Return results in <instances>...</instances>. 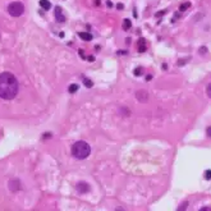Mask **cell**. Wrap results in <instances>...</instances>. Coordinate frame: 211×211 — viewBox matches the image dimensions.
<instances>
[{
  "instance_id": "6da1fadb",
  "label": "cell",
  "mask_w": 211,
  "mask_h": 211,
  "mask_svg": "<svg viewBox=\"0 0 211 211\" xmlns=\"http://www.w3.org/2000/svg\"><path fill=\"white\" fill-rule=\"evenodd\" d=\"M19 84L14 74L9 72L0 73V99L12 100L18 93Z\"/></svg>"
},
{
  "instance_id": "7a4b0ae2",
  "label": "cell",
  "mask_w": 211,
  "mask_h": 211,
  "mask_svg": "<svg viewBox=\"0 0 211 211\" xmlns=\"http://www.w3.org/2000/svg\"><path fill=\"white\" fill-rule=\"evenodd\" d=\"M91 154V147L87 142L84 141H77L72 146V155L78 160H84L87 159Z\"/></svg>"
},
{
  "instance_id": "3957f363",
  "label": "cell",
  "mask_w": 211,
  "mask_h": 211,
  "mask_svg": "<svg viewBox=\"0 0 211 211\" xmlns=\"http://www.w3.org/2000/svg\"><path fill=\"white\" fill-rule=\"evenodd\" d=\"M23 12H25V5L19 2H13L8 5V13L14 18L20 17L23 14Z\"/></svg>"
},
{
  "instance_id": "277c9868",
  "label": "cell",
  "mask_w": 211,
  "mask_h": 211,
  "mask_svg": "<svg viewBox=\"0 0 211 211\" xmlns=\"http://www.w3.org/2000/svg\"><path fill=\"white\" fill-rule=\"evenodd\" d=\"M55 17H56V22L61 23V22H65V17L63 14V9L60 7L55 8Z\"/></svg>"
},
{
  "instance_id": "5b68a950",
  "label": "cell",
  "mask_w": 211,
  "mask_h": 211,
  "mask_svg": "<svg viewBox=\"0 0 211 211\" xmlns=\"http://www.w3.org/2000/svg\"><path fill=\"white\" fill-rule=\"evenodd\" d=\"M136 97L140 102H146L147 99H149V93H147L146 91H138L136 93Z\"/></svg>"
},
{
  "instance_id": "8992f818",
  "label": "cell",
  "mask_w": 211,
  "mask_h": 211,
  "mask_svg": "<svg viewBox=\"0 0 211 211\" xmlns=\"http://www.w3.org/2000/svg\"><path fill=\"white\" fill-rule=\"evenodd\" d=\"M77 191L79 193H86V192L90 191V186L87 183H84V182H81V183L77 184Z\"/></svg>"
},
{
  "instance_id": "52a82bcc",
  "label": "cell",
  "mask_w": 211,
  "mask_h": 211,
  "mask_svg": "<svg viewBox=\"0 0 211 211\" xmlns=\"http://www.w3.org/2000/svg\"><path fill=\"white\" fill-rule=\"evenodd\" d=\"M40 7L44 10H49L51 8V3L49 2V0H40Z\"/></svg>"
},
{
  "instance_id": "ba28073f",
  "label": "cell",
  "mask_w": 211,
  "mask_h": 211,
  "mask_svg": "<svg viewBox=\"0 0 211 211\" xmlns=\"http://www.w3.org/2000/svg\"><path fill=\"white\" fill-rule=\"evenodd\" d=\"M78 36H79L83 41H91V40H92V35L88 34V32H79Z\"/></svg>"
},
{
  "instance_id": "9c48e42d",
  "label": "cell",
  "mask_w": 211,
  "mask_h": 211,
  "mask_svg": "<svg viewBox=\"0 0 211 211\" xmlns=\"http://www.w3.org/2000/svg\"><path fill=\"white\" fill-rule=\"evenodd\" d=\"M138 51L140 52H145L146 51V41H145V38H141L138 41Z\"/></svg>"
},
{
  "instance_id": "30bf717a",
  "label": "cell",
  "mask_w": 211,
  "mask_h": 211,
  "mask_svg": "<svg viewBox=\"0 0 211 211\" xmlns=\"http://www.w3.org/2000/svg\"><path fill=\"white\" fill-rule=\"evenodd\" d=\"M131 27H132V22H131V19L125 18V19L123 20V29H124V31H128Z\"/></svg>"
},
{
  "instance_id": "8fae6325",
  "label": "cell",
  "mask_w": 211,
  "mask_h": 211,
  "mask_svg": "<svg viewBox=\"0 0 211 211\" xmlns=\"http://www.w3.org/2000/svg\"><path fill=\"white\" fill-rule=\"evenodd\" d=\"M189 7H191V3H189V2L182 3L181 5H179V12H184V10H187Z\"/></svg>"
},
{
  "instance_id": "7c38bea8",
  "label": "cell",
  "mask_w": 211,
  "mask_h": 211,
  "mask_svg": "<svg viewBox=\"0 0 211 211\" xmlns=\"http://www.w3.org/2000/svg\"><path fill=\"white\" fill-rule=\"evenodd\" d=\"M78 88H79V87H78V84H70V86L68 87V91H69L70 93H74Z\"/></svg>"
},
{
  "instance_id": "4fadbf2b",
  "label": "cell",
  "mask_w": 211,
  "mask_h": 211,
  "mask_svg": "<svg viewBox=\"0 0 211 211\" xmlns=\"http://www.w3.org/2000/svg\"><path fill=\"white\" fill-rule=\"evenodd\" d=\"M133 73H134V76H137V77H138V76H142V74H143V68H141V67L136 68Z\"/></svg>"
},
{
  "instance_id": "5bb4252c",
  "label": "cell",
  "mask_w": 211,
  "mask_h": 211,
  "mask_svg": "<svg viewBox=\"0 0 211 211\" xmlns=\"http://www.w3.org/2000/svg\"><path fill=\"white\" fill-rule=\"evenodd\" d=\"M83 82H84V84H86V87H88V88L92 87V84H93V83H92L90 79H87V78H83Z\"/></svg>"
},
{
  "instance_id": "9a60e30c",
  "label": "cell",
  "mask_w": 211,
  "mask_h": 211,
  "mask_svg": "<svg viewBox=\"0 0 211 211\" xmlns=\"http://www.w3.org/2000/svg\"><path fill=\"white\" fill-rule=\"evenodd\" d=\"M205 179H206V181H210V179H211V170H210V169H207V170L205 172Z\"/></svg>"
},
{
  "instance_id": "2e32d148",
  "label": "cell",
  "mask_w": 211,
  "mask_h": 211,
  "mask_svg": "<svg viewBox=\"0 0 211 211\" xmlns=\"http://www.w3.org/2000/svg\"><path fill=\"white\" fill-rule=\"evenodd\" d=\"M187 206H188V202H184L183 205H181L178 207V211H183V210H186L187 209Z\"/></svg>"
},
{
  "instance_id": "e0dca14e",
  "label": "cell",
  "mask_w": 211,
  "mask_h": 211,
  "mask_svg": "<svg viewBox=\"0 0 211 211\" xmlns=\"http://www.w3.org/2000/svg\"><path fill=\"white\" fill-rule=\"evenodd\" d=\"M206 93H207V96L211 99V83L207 86V88H206Z\"/></svg>"
},
{
  "instance_id": "ac0fdd59",
  "label": "cell",
  "mask_w": 211,
  "mask_h": 211,
  "mask_svg": "<svg viewBox=\"0 0 211 211\" xmlns=\"http://www.w3.org/2000/svg\"><path fill=\"white\" fill-rule=\"evenodd\" d=\"M198 52H200V54H206V52H207V49H206V46H202L201 49L198 50Z\"/></svg>"
},
{
  "instance_id": "d6986e66",
  "label": "cell",
  "mask_w": 211,
  "mask_h": 211,
  "mask_svg": "<svg viewBox=\"0 0 211 211\" xmlns=\"http://www.w3.org/2000/svg\"><path fill=\"white\" fill-rule=\"evenodd\" d=\"M165 13H166V10H163V12H157L155 16H156V17H160V16H164Z\"/></svg>"
},
{
  "instance_id": "ffe728a7",
  "label": "cell",
  "mask_w": 211,
  "mask_h": 211,
  "mask_svg": "<svg viewBox=\"0 0 211 211\" xmlns=\"http://www.w3.org/2000/svg\"><path fill=\"white\" fill-rule=\"evenodd\" d=\"M200 211H211V207H201Z\"/></svg>"
},
{
  "instance_id": "44dd1931",
  "label": "cell",
  "mask_w": 211,
  "mask_h": 211,
  "mask_svg": "<svg viewBox=\"0 0 211 211\" xmlns=\"http://www.w3.org/2000/svg\"><path fill=\"white\" fill-rule=\"evenodd\" d=\"M206 133H207V136H209V137H211V125H210L209 128L206 129Z\"/></svg>"
},
{
  "instance_id": "7402d4cb",
  "label": "cell",
  "mask_w": 211,
  "mask_h": 211,
  "mask_svg": "<svg viewBox=\"0 0 211 211\" xmlns=\"http://www.w3.org/2000/svg\"><path fill=\"white\" fill-rule=\"evenodd\" d=\"M106 5H108L109 8H111V7H113V3L110 2V0H108V2H106Z\"/></svg>"
},
{
  "instance_id": "603a6c76",
  "label": "cell",
  "mask_w": 211,
  "mask_h": 211,
  "mask_svg": "<svg viewBox=\"0 0 211 211\" xmlns=\"http://www.w3.org/2000/svg\"><path fill=\"white\" fill-rule=\"evenodd\" d=\"M117 8H118V9H123V8H124V5H123V4H118V5H117Z\"/></svg>"
},
{
  "instance_id": "cb8c5ba5",
  "label": "cell",
  "mask_w": 211,
  "mask_h": 211,
  "mask_svg": "<svg viewBox=\"0 0 211 211\" xmlns=\"http://www.w3.org/2000/svg\"><path fill=\"white\" fill-rule=\"evenodd\" d=\"M152 79V76H147L146 77V81H151Z\"/></svg>"
}]
</instances>
